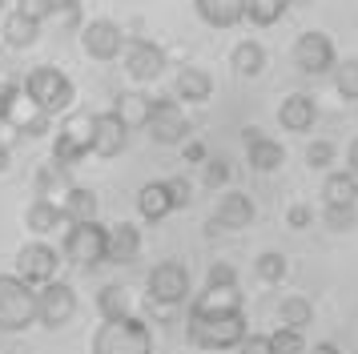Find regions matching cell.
Wrapping results in <instances>:
<instances>
[{
  "label": "cell",
  "instance_id": "6da1fadb",
  "mask_svg": "<svg viewBox=\"0 0 358 354\" xmlns=\"http://www.w3.org/2000/svg\"><path fill=\"white\" fill-rule=\"evenodd\" d=\"M250 334L245 310H197L189 306L185 342L197 351H238V342Z\"/></svg>",
  "mask_w": 358,
  "mask_h": 354
},
{
  "label": "cell",
  "instance_id": "7a4b0ae2",
  "mask_svg": "<svg viewBox=\"0 0 358 354\" xmlns=\"http://www.w3.org/2000/svg\"><path fill=\"white\" fill-rule=\"evenodd\" d=\"M20 97H24L36 113L61 117V113H73L77 85L69 80L65 69H57V64H36V69H29V77L20 85Z\"/></svg>",
  "mask_w": 358,
  "mask_h": 354
},
{
  "label": "cell",
  "instance_id": "3957f363",
  "mask_svg": "<svg viewBox=\"0 0 358 354\" xmlns=\"http://www.w3.org/2000/svg\"><path fill=\"white\" fill-rule=\"evenodd\" d=\"M93 354H153V330L137 314L101 322L93 330Z\"/></svg>",
  "mask_w": 358,
  "mask_h": 354
},
{
  "label": "cell",
  "instance_id": "277c9868",
  "mask_svg": "<svg viewBox=\"0 0 358 354\" xmlns=\"http://www.w3.org/2000/svg\"><path fill=\"white\" fill-rule=\"evenodd\" d=\"M29 326H36V290L17 274H0V330L24 334Z\"/></svg>",
  "mask_w": 358,
  "mask_h": 354
},
{
  "label": "cell",
  "instance_id": "5b68a950",
  "mask_svg": "<svg viewBox=\"0 0 358 354\" xmlns=\"http://www.w3.org/2000/svg\"><path fill=\"white\" fill-rule=\"evenodd\" d=\"M189 286H194L189 270L181 266L178 257H165V262H157L145 278V302L162 306V310H173V306H181L189 298Z\"/></svg>",
  "mask_w": 358,
  "mask_h": 354
},
{
  "label": "cell",
  "instance_id": "8992f818",
  "mask_svg": "<svg viewBox=\"0 0 358 354\" xmlns=\"http://www.w3.org/2000/svg\"><path fill=\"white\" fill-rule=\"evenodd\" d=\"M105 250H109V225H101V222L69 225L65 241H61V257H69L81 270H93L97 262H105Z\"/></svg>",
  "mask_w": 358,
  "mask_h": 354
},
{
  "label": "cell",
  "instance_id": "52a82bcc",
  "mask_svg": "<svg viewBox=\"0 0 358 354\" xmlns=\"http://www.w3.org/2000/svg\"><path fill=\"white\" fill-rule=\"evenodd\" d=\"M89 153H93V113H73L52 137V161L69 169V165H81Z\"/></svg>",
  "mask_w": 358,
  "mask_h": 354
},
{
  "label": "cell",
  "instance_id": "ba28073f",
  "mask_svg": "<svg viewBox=\"0 0 358 354\" xmlns=\"http://www.w3.org/2000/svg\"><path fill=\"white\" fill-rule=\"evenodd\" d=\"M57 270H61V250H52L49 241L36 238V241H24L17 250V278L29 282L33 290L57 282Z\"/></svg>",
  "mask_w": 358,
  "mask_h": 354
},
{
  "label": "cell",
  "instance_id": "9c48e42d",
  "mask_svg": "<svg viewBox=\"0 0 358 354\" xmlns=\"http://www.w3.org/2000/svg\"><path fill=\"white\" fill-rule=\"evenodd\" d=\"M145 133L157 145H185L194 137V125L181 109V101H165V97H153V113H149Z\"/></svg>",
  "mask_w": 358,
  "mask_h": 354
},
{
  "label": "cell",
  "instance_id": "30bf717a",
  "mask_svg": "<svg viewBox=\"0 0 358 354\" xmlns=\"http://www.w3.org/2000/svg\"><path fill=\"white\" fill-rule=\"evenodd\" d=\"M77 314V290L69 286V282H49V286L36 290V322L45 326V330H61L69 326Z\"/></svg>",
  "mask_w": 358,
  "mask_h": 354
},
{
  "label": "cell",
  "instance_id": "8fae6325",
  "mask_svg": "<svg viewBox=\"0 0 358 354\" xmlns=\"http://www.w3.org/2000/svg\"><path fill=\"white\" fill-rule=\"evenodd\" d=\"M294 64L306 73V77H322V73H334L338 64V52H334V41L326 32L310 29L294 41Z\"/></svg>",
  "mask_w": 358,
  "mask_h": 354
},
{
  "label": "cell",
  "instance_id": "7c38bea8",
  "mask_svg": "<svg viewBox=\"0 0 358 354\" xmlns=\"http://www.w3.org/2000/svg\"><path fill=\"white\" fill-rule=\"evenodd\" d=\"M125 77L137 80V85H149V80H157L165 73V64H169V57H165L162 45H153V41H125Z\"/></svg>",
  "mask_w": 358,
  "mask_h": 354
},
{
  "label": "cell",
  "instance_id": "4fadbf2b",
  "mask_svg": "<svg viewBox=\"0 0 358 354\" xmlns=\"http://www.w3.org/2000/svg\"><path fill=\"white\" fill-rule=\"evenodd\" d=\"M81 48L85 57H93V61H117L121 52H125V36L117 29V20H85L81 24Z\"/></svg>",
  "mask_w": 358,
  "mask_h": 354
},
{
  "label": "cell",
  "instance_id": "5bb4252c",
  "mask_svg": "<svg viewBox=\"0 0 358 354\" xmlns=\"http://www.w3.org/2000/svg\"><path fill=\"white\" fill-rule=\"evenodd\" d=\"M254 222V201H250V193L242 190H226L222 197H217V209H213L210 218V234L217 238V234H238V229H245V225Z\"/></svg>",
  "mask_w": 358,
  "mask_h": 354
},
{
  "label": "cell",
  "instance_id": "9a60e30c",
  "mask_svg": "<svg viewBox=\"0 0 358 354\" xmlns=\"http://www.w3.org/2000/svg\"><path fill=\"white\" fill-rule=\"evenodd\" d=\"M125 149H129V129H125V121L113 109L93 113V153L101 161H109V157H121Z\"/></svg>",
  "mask_w": 358,
  "mask_h": 354
},
{
  "label": "cell",
  "instance_id": "2e32d148",
  "mask_svg": "<svg viewBox=\"0 0 358 354\" xmlns=\"http://www.w3.org/2000/svg\"><path fill=\"white\" fill-rule=\"evenodd\" d=\"M141 254V229L133 222H117L109 225V250H105V262L109 266H133Z\"/></svg>",
  "mask_w": 358,
  "mask_h": 354
},
{
  "label": "cell",
  "instance_id": "e0dca14e",
  "mask_svg": "<svg viewBox=\"0 0 358 354\" xmlns=\"http://www.w3.org/2000/svg\"><path fill=\"white\" fill-rule=\"evenodd\" d=\"M61 218H65L69 225H77V222H97V213H101V197L89 185H69L65 193H61Z\"/></svg>",
  "mask_w": 358,
  "mask_h": 354
},
{
  "label": "cell",
  "instance_id": "ac0fdd59",
  "mask_svg": "<svg viewBox=\"0 0 358 354\" xmlns=\"http://www.w3.org/2000/svg\"><path fill=\"white\" fill-rule=\"evenodd\" d=\"M314 121H318V105H314L310 93H290L278 105V125L286 129V133H306Z\"/></svg>",
  "mask_w": 358,
  "mask_h": 354
},
{
  "label": "cell",
  "instance_id": "d6986e66",
  "mask_svg": "<svg viewBox=\"0 0 358 354\" xmlns=\"http://www.w3.org/2000/svg\"><path fill=\"white\" fill-rule=\"evenodd\" d=\"M194 8L210 29H234V24L245 20L250 0H194Z\"/></svg>",
  "mask_w": 358,
  "mask_h": 354
},
{
  "label": "cell",
  "instance_id": "ffe728a7",
  "mask_svg": "<svg viewBox=\"0 0 358 354\" xmlns=\"http://www.w3.org/2000/svg\"><path fill=\"white\" fill-rule=\"evenodd\" d=\"M173 93H178V101H185V105H206L213 97V77L206 69H197V64H185V69H178Z\"/></svg>",
  "mask_w": 358,
  "mask_h": 354
},
{
  "label": "cell",
  "instance_id": "44dd1931",
  "mask_svg": "<svg viewBox=\"0 0 358 354\" xmlns=\"http://www.w3.org/2000/svg\"><path fill=\"white\" fill-rule=\"evenodd\" d=\"M137 213H141L145 222H165V218L173 213V201H169L165 181H145V185L137 190Z\"/></svg>",
  "mask_w": 358,
  "mask_h": 354
},
{
  "label": "cell",
  "instance_id": "7402d4cb",
  "mask_svg": "<svg viewBox=\"0 0 358 354\" xmlns=\"http://www.w3.org/2000/svg\"><path fill=\"white\" fill-rule=\"evenodd\" d=\"M113 113L125 121V129H145L149 125V113H153V97L149 93H141V89H133V93H121L117 97V105H113Z\"/></svg>",
  "mask_w": 358,
  "mask_h": 354
},
{
  "label": "cell",
  "instance_id": "603a6c76",
  "mask_svg": "<svg viewBox=\"0 0 358 354\" xmlns=\"http://www.w3.org/2000/svg\"><path fill=\"white\" fill-rule=\"evenodd\" d=\"M245 161H250L254 174H278L286 165V149L274 137H258L254 145H245Z\"/></svg>",
  "mask_w": 358,
  "mask_h": 354
},
{
  "label": "cell",
  "instance_id": "cb8c5ba5",
  "mask_svg": "<svg viewBox=\"0 0 358 354\" xmlns=\"http://www.w3.org/2000/svg\"><path fill=\"white\" fill-rule=\"evenodd\" d=\"M97 314L101 322H117V318H129L133 314V294L121 282H109V286L97 290Z\"/></svg>",
  "mask_w": 358,
  "mask_h": 354
},
{
  "label": "cell",
  "instance_id": "d4e9b609",
  "mask_svg": "<svg viewBox=\"0 0 358 354\" xmlns=\"http://www.w3.org/2000/svg\"><path fill=\"white\" fill-rule=\"evenodd\" d=\"M229 64H234L238 77H262L266 64H270V57H266V48H262L258 41H238L234 52H229Z\"/></svg>",
  "mask_w": 358,
  "mask_h": 354
},
{
  "label": "cell",
  "instance_id": "484cf974",
  "mask_svg": "<svg viewBox=\"0 0 358 354\" xmlns=\"http://www.w3.org/2000/svg\"><path fill=\"white\" fill-rule=\"evenodd\" d=\"M322 206H358V181L346 169H330L322 181Z\"/></svg>",
  "mask_w": 358,
  "mask_h": 354
},
{
  "label": "cell",
  "instance_id": "4316f807",
  "mask_svg": "<svg viewBox=\"0 0 358 354\" xmlns=\"http://www.w3.org/2000/svg\"><path fill=\"white\" fill-rule=\"evenodd\" d=\"M61 206L52 201V197H36L33 206L24 209V225L33 229L36 238H45V234H52V229H61Z\"/></svg>",
  "mask_w": 358,
  "mask_h": 354
},
{
  "label": "cell",
  "instance_id": "83f0119b",
  "mask_svg": "<svg viewBox=\"0 0 358 354\" xmlns=\"http://www.w3.org/2000/svg\"><path fill=\"white\" fill-rule=\"evenodd\" d=\"M4 45L8 48H29V45H36L41 41V24L36 20H29V16H20V13H8L4 16Z\"/></svg>",
  "mask_w": 358,
  "mask_h": 354
},
{
  "label": "cell",
  "instance_id": "f1b7e54d",
  "mask_svg": "<svg viewBox=\"0 0 358 354\" xmlns=\"http://www.w3.org/2000/svg\"><path fill=\"white\" fill-rule=\"evenodd\" d=\"M278 318H282V326H290V330H306L310 322H314V306H310L306 294H286L278 302Z\"/></svg>",
  "mask_w": 358,
  "mask_h": 354
},
{
  "label": "cell",
  "instance_id": "f546056e",
  "mask_svg": "<svg viewBox=\"0 0 358 354\" xmlns=\"http://www.w3.org/2000/svg\"><path fill=\"white\" fill-rule=\"evenodd\" d=\"M254 274H258V282H266V286H278V282L290 274V262H286L282 250H262V254L254 257Z\"/></svg>",
  "mask_w": 358,
  "mask_h": 354
},
{
  "label": "cell",
  "instance_id": "4dcf8cb0",
  "mask_svg": "<svg viewBox=\"0 0 358 354\" xmlns=\"http://www.w3.org/2000/svg\"><path fill=\"white\" fill-rule=\"evenodd\" d=\"M286 8H290V0H250L245 20L258 24V29H270V24H278V20L286 16Z\"/></svg>",
  "mask_w": 358,
  "mask_h": 354
},
{
  "label": "cell",
  "instance_id": "1f68e13d",
  "mask_svg": "<svg viewBox=\"0 0 358 354\" xmlns=\"http://www.w3.org/2000/svg\"><path fill=\"white\" fill-rule=\"evenodd\" d=\"M334 89H338L342 101L358 105V57H346V61L334 64Z\"/></svg>",
  "mask_w": 358,
  "mask_h": 354
},
{
  "label": "cell",
  "instance_id": "d6a6232c",
  "mask_svg": "<svg viewBox=\"0 0 358 354\" xmlns=\"http://www.w3.org/2000/svg\"><path fill=\"white\" fill-rule=\"evenodd\" d=\"M194 306L197 310H242V290H201Z\"/></svg>",
  "mask_w": 358,
  "mask_h": 354
},
{
  "label": "cell",
  "instance_id": "836d02e7",
  "mask_svg": "<svg viewBox=\"0 0 358 354\" xmlns=\"http://www.w3.org/2000/svg\"><path fill=\"white\" fill-rule=\"evenodd\" d=\"M33 185H36V197H49L52 190H61V193H65V190H69V174H65V165L49 161V165H45L41 174H36Z\"/></svg>",
  "mask_w": 358,
  "mask_h": 354
},
{
  "label": "cell",
  "instance_id": "e575fe53",
  "mask_svg": "<svg viewBox=\"0 0 358 354\" xmlns=\"http://www.w3.org/2000/svg\"><path fill=\"white\" fill-rule=\"evenodd\" d=\"M322 222L334 234H350L358 225V206H322Z\"/></svg>",
  "mask_w": 358,
  "mask_h": 354
},
{
  "label": "cell",
  "instance_id": "d590c367",
  "mask_svg": "<svg viewBox=\"0 0 358 354\" xmlns=\"http://www.w3.org/2000/svg\"><path fill=\"white\" fill-rule=\"evenodd\" d=\"M270 351L274 354H306V334L290 330V326H278L274 334H270Z\"/></svg>",
  "mask_w": 358,
  "mask_h": 354
},
{
  "label": "cell",
  "instance_id": "8d00e7d4",
  "mask_svg": "<svg viewBox=\"0 0 358 354\" xmlns=\"http://www.w3.org/2000/svg\"><path fill=\"white\" fill-rule=\"evenodd\" d=\"M33 109V105H29ZM13 125H17L20 137H33V141H41V137H49L52 133V117H45V113H29V117H13Z\"/></svg>",
  "mask_w": 358,
  "mask_h": 354
},
{
  "label": "cell",
  "instance_id": "74e56055",
  "mask_svg": "<svg viewBox=\"0 0 358 354\" xmlns=\"http://www.w3.org/2000/svg\"><path fill=\"white\" fill-rule=\"evenodd\" d=\"M234 286H238V266H229V262H213L206 270V282H201V290H234Z\"/></svg>",
  "mask_w": 358,
  "mask_h": 354
},
{
  "label": "cell",
  "instance_id": "f35d334b",
  "mask_svg": "<svg viewBox=\"0 0 358 354\" xmlns=\"http://www.w3.org/2000/svg\"><path fill=\"white\" fill-rule=\"evenodd\" d=\"M306 165L310 169H318V174H326V169L334 165V141H322V137L310 141L306 145Z\"/></svg>",
  "mask_w": 358,
  "mask_h": 354
},
{
  "label": "cell",
  "instance_id": "ab89813d",
  "mask_svg": "<svg viewBox=\"0 0 358 354\" xmlns=\"http://www.w3.org/2000/svg\"><path fill=\"white\" fill-rule=\"evenodd\" d=\"M229 181V161L226 157H210L201 165V185H210V190H222Z\"/></svg>",
  "mask_w": 358,
  "mask_h": 354
},
{
  "label": "cell",
  "instance_id": "60d3db41",
  "mask_svg": "<svg viewBox=\"0 0 358 354\" xmlns=\"http://www.w3.org/2000/svg\"><path fill=\"white\" fill-rule=\"evenodd\" d=\"M13 13L29 16V20H36V24H45L52 13H57V0H17V8Z\"/></svg>",
  "mask_w": 358,
  "mask_h": 354
},
{
  "label": "cell",
  "instance_id": "b9f144b4",
  "mask_svg": "<svg viewBox=\"0 0 358 354\" xmlns=\"http://www.w3.org/2000/svg\"><path fill=\"white\" fill-rule=\"evenodd\" d=\"M165 190H169L173 209H185L194 201V181H189V177H165Z\"/></svg>",
  "mask_w": 358,
  "mask_h": 354
},
{
  "label": "cell",
  "instance_id": "7bdbcfd3",
  "mask_svg": "<svg viewBox=\"0 0 358 354\" xmlns=\"http://www.w3.org/2000/svg\"><path fill=\"white\" fill-rule=\"evenodd\" d=\"M20 105V85L17 80H0V121H13Z\"/></svg>",
  "mask_w": 358,
  "mask_h": 354
},
{
  "label": "cell",
  "instance_id": "ee69618b",
  "mask_svg": "<svg viewBox=\"0 0 358 354\" xmlns=\"http://www.w3.org/2000/svg\"><path fill=\"white\" fill-rule=\"evenodd\" d=\"M181 157H185V165H206L210 161V145L201 141V137H189V141L181 145Z\"/></svg>",
  "mask_w": 358,
  "mask_h": 354
},
{
  "label": "cell",
  "instance_id": "f6af8a7d",
  "mask_svg": "<svg viewBox=\"0 0 358 354\" xmlns=\"http://www.w3.org/2000/svg\"><path fill=\"white\" fill-rule=\"evenodd\" d=\"M52 16H57L65 29H81V0H61Z\"/></svg>",
  "mask_w": 358,
  "mask_h": 354
},
{
  "label": "cell",
  "instance_id": "bcb514c9",
  "mask_svg": "<svg viewBox=\"0 0 358 354\" xmlns=\"http://www.w3.org/2000/svg\"><path fill=\"white\" fill-rule=\"evenodd\" d=\"M238 354H274L270 351V334H254V330H250V334L238 342Z\"/></svg>",
  "mask_w": 358,
  "mask_h": 354
},
{
  "label": "cell",
  "instance_id": "7dc6e473",
  "mask_svg": "<svg viewBox=\"0 0 358 354\" xmlns=\"http://www.w3.org/2000/svg\"><path fill=\"white\" fill-rule=\"evenodd\" d=\"M310 222H314V209L302 206V201H294V206L286 209V225H290V229H306Z\"/></svg>",
  "mask_w": 358,
  "mask_h": 354
},
{
  "label": "cell",
  "instance_id": "c3c4849f",
  "mask_svg": "<svg viewBox=\"0 0 358 354\" xmlns=\"http://www.w3.org/2000/svg\"><path fill=\"white\" fill-rule=\"evenodd\" d=\"M346 161H350V169H346V174H350V177L358 181V137L350 141V149H346Z\"/></svg>",
  "mask_w": 358,
  "mask_h": 354
},
{
  "label": "cell",
  "instance_id": "681fc988",
  "mask_svg": "<svg viewBox=\"0 0 358 354\" xmlns=\"http://www.w3.org/2000/svg\"><path fill=\"white\" fill-rule=\"evenodd\" d=\"M306 354H342L338 342H314V346H306Z\"/></svg>",
  "mask_w": 358,
  "mask_h": 354
},
{
  "label": "cell",
  "instance_id": "f907efd6",
  "mask_svg": "<svg viewBox=\"0 0 358 354\" xmlns=\"http://www.w3.org/2000/svg\"><path fill=\"white\" fill-rule=\"evenodd\" d=\"M258 137H266V133H262L258 125H245V129H242V141H245V145H254Z\"/></svg>",
  "mask_w": 358,
  "mask_h": 354
},
{
  "label": "cell",
  "instance_id": "816d5d0a",
  "mask_svg": "<svg viewBox=\"0 0 358 354\" xmlns=\"http://www.w3.org/2000/svg\"><path fill=\"white\" fill-rule=\"evenodd\" d=\"M8 165H13V153H8V149H0V174H8Z\"/></svg>",
  "mask_w": 358,
  "mask_h": 354
},
{
  "label": "cell",
  "instance_id": "f5cc1de1",
  "mask_svg": "<svg viewBox=\"0 0 358 354\" xmlns=\"http://www.w3.org/2000/svg\"><path fill=\"white\" fill-rule=\"evenodd\" d=\"M0 16H4V0H0Z\"/></svg>",
  "mask_w": 358,
  "mask_h": 354
},
{
  "label": "cell",
  "instance_id": "db71d44e",
  "mask_svg": "<svg viewBox=\"0 0 358 354\" xmlns=\"http://www.w3.org/2000/svg\"><path fill=\"white\" fill-rule=\"evenodd\" d=\"M57 4H61V0H57Z\"/></svg>",
  "mask_w": 358,
  "mask_h": 354
},
{
  "label": "cell",
  "instance_id": "11a10c76",
  "mask_svg": "<svg viewBox=\"0 0 358 354\" xmlns=\"http://www.w3.org/2000/svg\"><path fill=\"white\" fill-rule=\"evenodd\" d=\"M290 4H294V0H290Z\"/></svg>",
  "mask_w": 358,
  "mask_h": 354
}]
</instances>
